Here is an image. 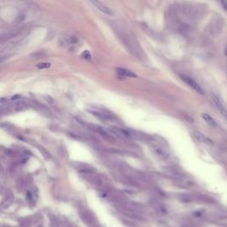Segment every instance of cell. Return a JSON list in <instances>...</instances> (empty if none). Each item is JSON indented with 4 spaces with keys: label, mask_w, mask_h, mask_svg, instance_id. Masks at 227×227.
<instances>
[{
    "label": "cell",
    "mask_w": 227,
    "mask_h": 227,
    "mask_svg": "<svg viewBox=\"0 0 227 227\" xmlns=\"http://www.w3.org/2000/svg\"><path fill=\"white\" fill-rule=\"evenodd\" d=\"M201 117H202L203 120L206 122V123L209 124L210 127L216 128V127L217 126V123L216 120H215V119H214L210 115H209V114H207V113H203V114L201 115Z\"/></svg>",
    "instance_id": "cell-8"
},
{
    "label": "cell",
    "mask_w": 227,
    "mask_h": 227,
    "mask_svg": "<svg viewBox=\"0 0 227 227\" xmlns=\"http://www.w3.org/2000/svg\"><path fill=\"white\" fill-rule=\"evenodd\" d=\"M221 3H222V5H225V7H224V8H225V9H227V2H225V1H222Z\"/></svg>",
    "instance_id": "cell-14"
},
{
    "label": "cell",
    "mask_w": 227,
    "mask_h": 227,
    "mask_svg": "<svg viewBox=\"0 0 227 227\" xmlns=\"http://www.w3.org/2000/svg\"><path fill=\"white\" fill-rule=\"evenodd\" d=\"M77 42V39L72 35H65L59 39V44L62 47H67L70 45H73Z\"/></svg>",
    "instance_id": "cell-4"
},
{
    "label": "cell",
    "mask_w": 227,
    "mask_h": 227,
    "mask_svg": "<svg viewBox=\"0 0 227 227\" xmlns=\"http://www.w3.org/2000/svg\"><path fill=\"white\" fill-rule=\"evenodd\" d=\"M24 19H25V14H23V13H20V14H18V17H17V19H16V22L19 23V22L22 21Z\"/></svg>",
    "instance_id": "cell-12"
},
{
    "label": "cell",
    "mask_w": 227,
    "mask_h": 227,
    "mask_svg": "<svg viewBox=\"0 0 227 227\" xmlns=\"http://www.w3.org/2000/svg\"><path fill=\"white\" fill-rule=\"evenodd\" d=\"M115 72L119 76L122 77H137V76L129 69L126 68H122V67H118L115 69Z\"/></svg>",
    "instance_id": "cell-6"
},
{
    "label": "cell",
    "mask_w": 227,
    "mask_h": 227,
    "mask_svg": "<svg viewBox=\"0 0 227 227\" xmlns=\"http://www.w3.org/2000/svg\"><path fill=\"white\" fill-rule=\"evenodd\" d=\"M194 137L198 141H200V143H203V144H206V145H213L214 144L213 141L209 138H208L206 135L202 134L200 132H194Z\"/></svg>",
    "instance_id": "cell-7"
},
{
    "label": "cell",
    "mask_w": 227,
    "mask_h": 227,
    "mask_svg": "<svg viewBox=\"0 0 227 227\" xmlns=\"http://www.w3.org/2000/svg\"><path fill=\"white\" fill-rule=\"evenodd\" d=\"M27 107H28L27 104H26L25 102L21 101V102H19V103L16 105V106H15V109H16V110H18V111H21V110H24V109H26Z\"/></svg>",
    "instance_id": "cell-9"
},
{
    "label": "cell",
    "mask_w": 227,
    "mask_h": 227,
    "mask_svg": "<svg viewBox=\"0 0 227 227\" xmlns=\"http://www.w3.org/2000/svg\"><path fill=\"white\" fill-rule=\"evenodd\" d=\"M51 67V64L48 63V62H43V63H39L37 67L38 69H46V68H49Z\"/></svg>",
    "instance_id": "cell-10"
},
{
    "label": "cell",
    "mask_w": 227,
    "mask_h": 227,
    "mask_svg": "<svg viewBox=\"0 0 227 227\" xmlns=\"http://www.w3.org/2000/svg\"><path fill=\"white\" fill-rule=\"evenodd\" d=\"M109 131L111 133H113L114 135L119 137V138H130V135L128 131L126 130H123L120 128H117V127H111L109 128Z\"/></svg>",
    "instance_id": "cell-5"
},
{
    "label": "cell",
    "mask_w": 227,
    "mask_h": 227,
    "mask_svg": "<svg viewBox=\"0 0 227 227\" xmlns=\"http://www.w3.org/2000/svg\"><path fill=\"white\" fill-rule=\"evenodd\" d=\"M91 3L92 5H94V6L96 7L99 11H100L101 13H103L106 15H114V12L106 5H105L104 3L100 2V1H91Z\"/></svg>",
    "instance_id": "cell-3"
},
{
    "label": "cell",
    "mask_w": 227,
    "mask_h": 227,
    "mask_svg": "<svg viewBox=\"0 0 227 227\" xmlns=\"http://www.w3.org/2000/svg\"><path fill=\"white\" fill-rule=\"evenodd\" d=\"M6 99H0V103H2V102H6Z\"/></svg>",
    "instance_id": "cell-15"
},
{
    "label": "cell",
    "mask_w": 227,
    "mask_h": 227,
    "mask_svg": "<svg viewBox=\"0 0 227 227\" xmlns=\"http://www.w3.org/2000/svg\"><path fill=\"white\" fill-rule=\"evenodd\" d=\"M17 99H20V95H16V96H14V97L12 98V100H16Z\"/></svg>",
    "instance_id": "cell-13"
},
{
    "label": "cell",
    "mask_w": 227,
    "mask_h": 227,
    "mask_svg": "<svg viewBox=\"0 0 227 227\" xmlns=\"http://www.w3.org/2000/svg\"><path fill=\"white\" fill-rule=\"evenodd\" d=\"M212 101L215 104V106H217V108L219 110V112L221 113V115L225 118V120L227 121V108L225 107V106L223 104V102L221 101V100L217 96V95H212Z\"/></svg>",
    "instance_id": "cell-2"
},
{
    "label": "cell",
    "mask_w": 227,
    "mask_h": 227,
    "mask_svg": "<svg viewBox=\"0 0 227 227\" xmlns=\"http://www.w3.org/2000/svg\"><path fill=\"white\" fill-rule=\"evenodd\" d=\"M39 150H40V152L42 153V154L44 155V156L46 159H50V158H51V154H50L48 152H47L44 147H40Z\"/></svg>",
    "instance_id": "cell-11"
},
{
    "label": "cell",
    "mask_w": 227,
    "mask_h": 227,
    "mask_svg": "<svg viewBox=\"0 0 227 227\" xmlns=\"http://www.w3.org/2000/svg\"><path fill=\"white\" fill-rule=\"evenodd\" d=\"M180 78L182 81H184L186 83L188 86H190L191 88H192L193 90H194L199 94H204V91H203L201 86L193 78H191L190 76H185V75H180Z\"/></svg>",
    "instance_id": "cell-1"
}]
</instances>
